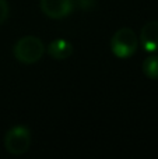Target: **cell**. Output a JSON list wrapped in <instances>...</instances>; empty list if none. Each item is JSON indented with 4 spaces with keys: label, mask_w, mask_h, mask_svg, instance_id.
<instances>
[{
    "label": "cell",
    "mask_w": 158,
    "mask_h": 159,
    "mask_svg": "<svg viewBox=\"0 0 158 159\" xmlns=\"http://www.w3.org/2000/svg\"><path fill=\"white\" fill-rule=\"evenodd\" d=\"M48 53L52 59L55 60H66L72 56L73 53V46L69 41L66 39H55L48 45Z\"/></svg>",
    "instance_id": "8992f818"
},
{
    "label": "cell",
    "mask_w": 158,
    "mask_h": 159,
    "mask_svg": "<svg viewBox=\"0 0 158 159\" xmlns=\"http://www.w3.org/2000/svg\"><path fill=\"white\" fill-rule=\"evenodd\" d=\"M140 43L146 52H158V21H150L142 28Z\"/></svg>",
    "instance_id": "5b68a950"
},
{
    "label": "cell",
    "mask_w": 158,
    "mask_h": 159,
    "mask_svg": "<svg viewBox=\"0 0 158 159\" xmlns=\"http://www.w3.org/2000/svg\"><path fill=\"white\" fill-rule=\"evenodd\" d=\"M45 50H46V48H45L44 42L34 35H27L20 38L13 48L14 57L22 64L38 63L44 56Z\"/></svg>",
    "instance_id": "6da1fadb"
},
{
    "label": "cell",
    "mask_w": 158,
    "mask_h": 159,
    "mask_svg": "<svg viewBox=\"0 0 158 159\" xmlns=\"http://www.w3.org/2000/svg\"><path fill=\"white\" fill-rule=\"evenodd\" d=\"M97 2L98 0H74V3L77 4L78 8L84 11H88V10H92V8L97 6Z\"/></svg>",
    "instance_id": "ba28073f"
},
{
    "label": "cell",
    "mask_w": 158,
    "mask_h": 159,
    "mask_svg": "<svg viewBox=\"0 0 158 159\" xmlns=\"http://www.w3.org/2000/svg\"><path fill=\"white\" fill-rule=\"evenodd\" d=\"M31 147V131L27 126H14L4 135V148L11 155H22Z\"/></svg>",
    "instance_id": "3957f363"
},
{
    "label": "cell",
    "mask_w": 158,
    "mask_h": 159,
    "mask_svg": "<svg viewBox=\"0 0 158 159\" xmlns=\"http://www.w3.org/2000/svg\"><path fill=\"white\" fill-rule=\"evenodd\" d=\"M143 73L147 78L158 80V56L151 55L143 61Z\"/></svg>",
    "instance_id": "52a82bcc"
},
{
    "label": "cell",
    "mask_w": 158,
    "mask_h": 159,
    "mask_svg": "<svg viewBox=\"0 0 158 159\" xmlns=\"http://www.w3.org/2000/svg\"><path fill=\"white\" fill-rule=\"evenodd\" d=\"M139 39L132 28H120L111 39V50L118 59H129L136 53Z\"/></svg>",
    "instance_id": "7a4b0ae2"
},
{
    "label": "cell",
    "mask_w": 158,
    "mask_h": 159,
    "mask_svg": "<svg viewBox=\"0 0 158 159\" xmlns=\"http://www.w3.org/2000/svg\"><path fill=\"white\" fill-rule=\"evenodd\" d=\"M8 13H10V8H8V4L6 0H0V25L7 20Z\"/></svg>",
    "instance_id": "9c48e42d"
},
{
    "label": "cell",
    "mask_w": 158,
    "mask_h": 159,
    "mask_svg": "<svg viewBox=\"0 0 158 159\" xmlns=\"http://www.w3.org/2000/svg\"><path fill=\"white\" fill-rule=\"evenodd\" d=\"M42 13L52 20H62L70 16L74 8V0H41Z\"/></svg>",
    "instance_id": "277c9868"
}]
</instances>
